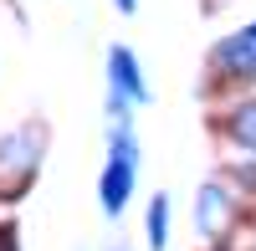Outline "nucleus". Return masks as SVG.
<instances>
[{"instance_id":"1","label":"nucleus","mask_w":256,"mask_h":251,"mask_svg":"<svg viewBox=\"0 0 256 251\" xmlns=\"http://www.w3.org/2000/svg\"><path fill=\"white\" fill-rule=\"evenodd\" d=\"M128 184H134V138L118 128L113 134V164H108V174H102V205H108V210H123Z\"/></svg>"},{"instance_id":"2","label":"nucleus","mask_w":256,"mask_h":251,"mask_svg":"<svg viewBox=\"0 0 256 251\" xmlns=\"http://www.w3.org/2000/svg\"><path fill=\"white\" fill-rule=\"evenodd\" d=\"M216 62H220L230 77H256V36L246 31V36L220 41V46H216Z\"/></svg>"},{"instance_id":"3","label":"nucleus","mask_w":256,"mask_h":251,"mask_svg":"<svg viewBox=\"0 0 256 251\" xmlns=\"http://www.w3.org/2000/svg\"><path fill=\"white\" fill-rule=\"evenodd\" d=\"M226 220H230V200H226V190H220V184H205V190H200L195 226H200L205 236H220V231H226Z\"/></svg>"},{"instance_id":"4","label":"nucleus","mask_w":256,"mask_h":251,"mask_svg":"<svg viewBox=\"0 0 256 251\" xmlns=\"http://www.w3.org/2000/svg\"><path fill=\"white\" fill-rule=\"evenodd\" d=\"M113 82H118V88H123L128 98H138V102L148 98V88H144V77H138V62L128 56L123 46H113Z\"/></svg>"},{"instance_id":"5","label":"nucleus","mask_w":256,"mask_h":251,"mask_svg":"<svg viewBox=\"0 0 256 251\" xmlns=\"http://www.w3.org/2000/svg\"><path fill=\"white\" fill-rule=\"evenodd\" d=\"M230 138L256 154V102H241V108L230 113Z\"/></svg>"},{"instance_id":"6","label":"nucleus","mask_w":256,"mask_h":251,"mask_svg":"<svg viewBox=\"0 0 256 251\" xmlns=\"http://www.w3.org/2000/svg\"><path fill=\"white\" fill-rule=\"evenodd\" d=\"M164 241H169V200L159 195L154 205H148V246H154V251H159Z\"/></svg>"},{"instance_id":"7","label":"nucleus","mask_w":256,"mask_h":251,"mask_svg":"<svg viewBox=\"0 0 256 251\" xmlns=\"http://www.w3.org/2000/svg\"><path fill=\"white\" fill-rule=\"evenodd\" d=\"M0 251H16V226H0Z\"/></svg>"},{"instance_id":"8","label":"nucleus","mask_w":256,"mask_h":251,"mask_svg":"<svg viewBox=\"0 0 256 251\" xmlns=\"http://www.w3.org/2000/svg\"><path fill=\"white\" fill-rule=\"evenodd\" d=\"M118 10H134V0H118Z\"/></svg>"},{"instance_id":"9","label":"nucleus","mask_w":256,"mask_h":251,"mask_svg":"<svg viewBox=\"0 0 256 251\" xmlns=\"http://www.w3.org/2000/svg\"><path fill=\"white\" fill-rule=\"evenodd\" d=\"M251 36H256V26H251Z\"/></svg>"}]
</instances>
